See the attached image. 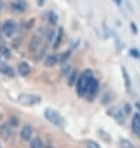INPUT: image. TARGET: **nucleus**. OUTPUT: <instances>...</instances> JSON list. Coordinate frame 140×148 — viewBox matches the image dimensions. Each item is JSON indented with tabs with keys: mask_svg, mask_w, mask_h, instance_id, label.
I'll list each match as a JSON object with an SVG mask.
<instances>
[{
	"mask_svg": "<svg viewBox=\"0 0 140 148\" xmlns=\"http://www.w3.org/2000/svg\"><path fill=\"white\" fill-rule=\"evenodd\" d=\"M18 72L20 73V76H27L30 73V65L27 62H20L18 65Z\"/></svg>",
	"mask_w": 140,
	"mask_h": 148,
	"instance_id": "obj_10",
	"label": "nucleus"
},
{
	"mask_svg": "<svg viewBox=\"0 0 140 148\" xmlns=\"http://www.w3.org/2000/svg\"><path fill=\"white\" fill-rule=\"evenodd\" d=\"M45 1H46V0H37V5L39 6H42L43 4H45Z\"/></svg>",
	"mask_w": 140,
	"mask_h": 148,
	"instance_id": "obj_29",
	"label": "nucleus"
},
{
	"mask_svg": "<svg viewBox=\"0 0 140 148\" xmlns=\"http://www.w3.org/2000/svg\"><path fill=\"white\" fill-rule=\"evenodd\" d=\"M114 1H115L117 5H120V4H122V0H114Z\"/></svg>",
	"mask_w": 140,
	"mask_h": 148,
	"instance_id": "obj_30",
	"label": "nucleus"
},
{
	"mask_svg": "<svg viewBox=\"0 0 140 148\" xmlns=\"http://www.w3.org/2000/svg\"><path fill=\"white\" fill-rule=\"evenodd\" d=\"M119 147L120 148H135V146L133 143H131L129 139H125V138L119 139Z\"/></svg>",
	"mask_w": 140,
	"mask_h": 148,
	"instance_id": "obj_16",
	"label": "nucleus"
},
{
	"mask_svg": "<svg viewBox=\"0 0 140 148\" xmlns=\"http://www.w3.org/2000/svg\"><path fill=\"white\" fill-rule=\"evenodd\" d=\"M32 136V127L29 126V125H25L20 131V137H21L24 141H30Z\"/></svg>",
	"mask_w": 140,
	"mask_h": 148,
	"instance_id": "obj_9",
	"label": "nucleus"
},
{
	"mask_svg": "<svg viewBox=\"0 0 140 148\" xmlns=\"http://www.w3.org/2000/svg\"><path fill=\"white\" fill-rule=\"evenodd\" d=\"M62 36H63V30H62V29H60L58 32H57V35L55 36L56 41L53 42V46H52L53 49H57V47H58V45L61 44V41H62Z\"/></svg>",
	"mask_w": 140,
	"mask_h": 148,
	"instance_id": "obj_17",
	"label": "nucleus"
},
{
	"mask_svg": "<svg viewBox=\"0 0 140 148\" xmlns=\"http://www.w3.org/2000/svg\"><path fill=\"white\" fill-rule=\"evenodd\" d=\"M107 113H108L110 117H113L117 122L120 123V125H123V123H124V121H125L124 113H123V111H122V110H119L118 107H110Z\"/></svg>",
	"mask_w": 140,
	"mask_h": 148,
	"instance_id": "obj_5",
	"label": "nucleus"
},
{
	"mask_svg": "<svg viewBox=\"0 0 140 148\" xmlns=\"http://www.w3.org/2000/svg\"><path fill=\"white\" fill-rule=\"evenodd\" d=\"M46 39H47V42H52L53 41V39H55V31H53V29H50V30L47 31Z\"/></svg>",
	"mask_w": 140,
	"mask_h": 148,
	"instance_id": "obj_22",
	"label": "nucleus"
},
{
	"mask_svg": "<svg viewBox=\"0 0 140 148\" xmlns=\"http://www.w3.org/2000/svg\"><path fill=\"white\" fill-rule=\"evenodd\" d=\"M18 101L20 102V105L30 107V106L39 105L41 102V97L36 93H21L18 98Z\"/></svg>",
	"mask_w": 140,
	"mask_h": 148,
	"instance_id": "obj_3",
	"label": "nucleus"
},
{
	"mask_svg": "<svg viewBox=\"0 0 140 148\" xmlns=\"http://www.w3.org/2000/svg\"><path fill=\"white\" fill-rule=\"evenodd\" d=\"M77 71H76V70H72V71H71V73H69V75H68V85L69 86H73V85H75L76 84V81H77Z\"/></svg>",
	"mask_w": 140,
	"mask_h": 148,
	"instance_id": "obj_18",
	"label": "nucleus"
},
{
	"mask_svg": "<svg viewBox=\"0 0 140 148\" xmlns=\"http://www.w3.org/2000/svg\"><path fill=\"white\" fill-rule=\"evenodd\" d=\"M131 130L133 132L137 134L138 131L140 130V114L139 113H135L133 116V120H131Z\"/></svg>",
	"mask_w": 140,
	"mask_h": 148,
	"instance_id": "obj_11",
	"label": "nucleus"
},
{
	"mask_svg": "<svg viewBox=\"0 0 140 148\" xmlns=\"http://www.w3.org/2000/svg\"><path fill=\"white\" fill-rule=\"evenodd\" d=\"M47 148H52V147H47Z\"/></svg>",
	"mask_w": 140,
	"mask_h": 148,
	"instance_id": "obj_34",
	"label": "nucleus"
},
{
	"mask_svg": "<svg viewBox=\"0 0 140 148\" xmlns=\"http://www.w3.org/2000/svg\"><path fill=\"white\" fill-rule=\"evenodd\" d=\"M130 55L135 57V59H140V51L137 50V49H131L130 50Z\"/></svg>",
	"mask_w": 140,
	"mask_h": 148,
	"instance_id": "obj_24",
	"label": "nucleus"
},
{
	"mask_svg": "<svg viewBox=\"0 0 140 148\" xmlns=\"http://www.w3.org/2000/svg\"><path fill=\"white\" fill-rule=\"evenodd\" d=\"M39 47H40V39L37 36H32V39L30 40V44H29V50L35 52Z\"/></svg>",
	"mask_w": 140,
	"mask_h": 148,
	"instance_id": "obj_12",
	"label": "nucleus"
},
{
	"mask_svg": "<svg viewBox=\"0 0 140 148\" xmlns=\"http://www.w3.org/2000/svg\"><path fill=\"white\" fill-rule=\"evenodd\" d=\"M98 85H99V84H98V81L93 77V79L90 80L89 85H88V88H87V93H88L92 98L96 96L97 92H98V88H99V86H98Z\"/></svg>",
	"mask_w": 140,
	"mask_h": 148,
	"instance_id": "obj_7",
	"label": "nucleus"
},
{
	"mask_svg": "<svg viewBox=\"0 0 140 148\" xmlns=\"http://www.w3.org/2000/svg\"><path fill=\"white\" fill-rule=\"evenodd\" d=\"M98 133H99V134H102V136H101V137H102L103 139H104V141H105V142H110V137H105V136H107V134H108V133H105V132H104V131H102V130H101V131H98Z\"/></svg>",
	"mask_w": 140,
	"mask_h": 148,
	"instance_id": "obj_25",
	"label": "nucleus"
},
{
	"mask_svg": "<svg viewBox=\"0 0 140 148\" xmlns=\"http://www.w3.org/2000/svg\"><path fill=\"white\" fill-rule=\"evenodd\" d=\"M69 55H71V52H69V51H66V52H63V54L61 55L62 57H60V61H66V60L68 59V56H69Z\"/></svg>",
	"mask_w": 140,
	"mask_h": 148,
	"instance_id": "obj_26",
	"label": "nucleus"
},
{
	"mask_svg": "<svg viewBox=\"0 0 140 148\" xmlns=\"http://www.w3.org/2000/svg\"><path fill=\"white\" fill-rule=\"evenodd\" d=\"M0 72L5 73V75L10 76V77H14V75H15L14 70L11 69L10 66H7V65H4V64H1V65H0Z\"/></svg>",
	"mask_w": 140,
	"mask_h": 148,
	"instance_id": "obj_14",
	"label": "nucleus"
},
{
	"mask_svg": "<svg viewBox=\"0 0 140 148\" xmlns=\"http://www.w3.org/2000/svg\"><path fill=\"white\" fill-rule=\"evenodd\" d=\"M131 112V107H130V105H125V113H130Z\"/></svg>",
	"mask_w": 140,
	"mask_h": 148,
	"instance_id": "obj_28",
	"label": "nucleus"
},
{
	"mask_svg": "<svg viewBox=\"0 0 140 148\" xmlns=\"http://www.w3.org/2000/svg\"><path fill=\"white\" fill-rule=\"evenodd\" d=\"M57 56L56 55H47L45 59V66L46 67H53L57 64Z\"/></svg>",
	"mask_w": 140,
	"mask_h": 148,
	"instance_id": "obj_13",
	"label": "nucleus"
},
{
	"mask_svg": "<svg viewBox=\"0 0 140 148\" xmlns=\"http://www.w3.org/2000/svg\"><path fill=\"white\" fill-rule=\"evenodd\" d=\"M0 55L5 56V57H10L11 56V52H10L9 49L5 46V45H1V46H0Z\"/></svg>",
	"mask_w": 140,
	"mask_h": 148,
	"instance_id": "obj_20",
	"label": "nucleus"
},
{
	"mask_svg": "<svg viewBox=\"0 0 140 148\" xmlns=\"http://www.w3.org/2000/svg\"><path fill=\"white\" fill-rule=\"evenodd\" d=\"M137 134H138V136H139V138H140V130H139V131H138V133H137Z\"/></svg>",
	"mask_w": 140,
	"mask_h": 148,
	"instance_id": "obj_33",
	"label": "nucleus"
},
{
	"mask_svg": "<svg viewBox=\"0 0 140 148\" xmlns=\"http://www.w3.org/2000/svg\"><path fill=\"white\" fill-rule=\"evenodd\" d=\"M86 147H87V148H101V146L98 145L97 142L92 141V139H89V141H86Z\"/></svg>",
	"mask_w": 140,
	"mask_h": 148,
	"instance_id": "obj_23",
	"label": "nucleus"
},
{
	"mask_svg": "<svg viewBox=\"0 0 140 148\" xmlns=\"http://www.w3.org/2000/svg\"><path fill=\"white\" fill-rule=\"evenodd\" d=\"M43 116L48 122L52 123L53 126L58 127V128H65L66 127V120L63 118L62 114H61L60 112H57L56 110L46 108L43 111Z\"/></svg>",
	"mask_w": 140,
	"mask_h": 148,
	"instance_id": "obj_2",
	"label": "nucleus"
},
{
	"mask_svg": "<svg viewBox=\"0 0 140 148\" xmlns=\"http://www.w3.org/2000/svg\"><path fill=\"white\" fill-rule=\"evenodd\" d=\"M130 26H131V30H133V32H134V34H137V32H138V29H137V25H135V24H134V23H131V24H130Z\"/></svg>",
	"mask_w": 140,
	"mask_h": 148,
	"instance_id": "obj_27",
	"label": "nucleus"
},
{
	"mask_svg": "<svg viewBox=\"0 0 140 148\" xmlns=\"http://www.w3.org/2000/svg\"><path fill=\"white\" fill-rule=\"evenodd\" d=\"M3 32L6 38H13L16 32V23L14 20H6L3 24Z\"/></svg>",
	"mask_w": 140,
	"mask_h": 148,
	"instance_id": "obj_4",
	"label": "nucleus"
},
{
	"mask_svg": "<svg viewBox=\"0 0 140 148\" xmlns=\"http://www.w3.org/2000/svg\"><path fill=\"white\" fill-rule=\"evenodd\" d=\"M0 136H1V138L6 142L11 138L13 132H11V128H10L9 125H3L1 127H0Z\"/></svg>",
	"mask_w": 140,
	"mask_h": 148,
	"instance_id": "obj_8",
	"label": "nucleus"
},
{
	"mask_svg": "<svg viewBox=\"0 0 140 148\" xmlns=\"http://www.w3.org/2000/svg\"><path fill=\"white\" fill-rule=\"evenodd\" d=\"M122 72H123V79H124L125 88H126V91H129V90H130V85H131V82H130V77H129V73L126 72L125 67H122Z\"/></svg>",
	"mask_w": 140,
	"mask_h": 148,
	"instance_id": "obj_15",
	"label": "nucleus"
},
{
	"mask_svg": "<svg viewBox=\"0 0 140 148\" xmlns=\"http://www.w3.org/2000/svg\"><path fill=\"white\" fill-rule=\"evenodd\" d=\"M48 23L51 24V25H56L57 24V15L55 13H48Z\"/></svg>",
	"mask_w": 140,
	"mask_h": 148,
	"instance_id": "obj_21",
	"label": "nucleus"
},
{
	"mask_svg": "<svg viewBox=\"0 0 140 148\" xmlns=\"http://www.w3.org/2000/svg\"><path fill=\"white\" fill-rule=\"evenodd\" d=\"M93 79V73L90 70H84L83 72L81 73L80 76L77 77V95L81 97L86 96V93H87V88H88V85L90 80Z\"/></svg>",
	"mask_w": 140,
	"mask_h": 148,
	"instance_id": "obj_1",
	"label": "nucleus"
},
{
	"mask_svg": "<svg viewBox=\"0 0 140 148\" xmlns=\"http://www.w3.org/2000/svg\"><path fill=\"white\" fill-rule=\"evenodd\" d=\"M3 5H4V4H3V1H1V0H0V11L3 10Z\"/></svg>",
	"mask_w": 140,
	"mask_h": 148,
	"instance_id": "obj_31",
	"label": "nucleus"
},
{
	"mask_svg": "<svg viewBox=\"0 0 140 148\" xmlns=\"http://www.w3.org/2000/svg\"><path fill=\"white\" fill-rule=\"evenodd\" d=\"M30 148H42V141L40 138H34L30 143Z\"/></svg>",
	"mask_w": 140,
	"mask_h": 148,
	"instance_id": "obj_19",
	"label": "nucleus"
},
{
	"mask_svg": "<svg viewBox=\"0 0 140 148\" xmlns=\"http://www.w3.org/2000/svg\"><path fill=\"white\" fill-rule=\"evenodd\" d=\"M135 106H137V107L140 110V103H139V102H137V103H135Z\"/></svg>",
	"mask_w": 140,
	"mask_h": 148,
	"instance_id": "obj_32",
	"label": "nucleus"
},
{
	"mask_svg": "<svg viewBox=\"0 0 140 148\" xmlns=\"http://www.w3.org/2000/svg\"><path fill=\"white\" fill-rule=\"evenodd\" d=\"M10 8L11 10L15 11V13H24V11H26L27 9V3L25 0H13V1L10 3Z\"/></svg>",
	"mask_w": 140,
	"mask_h": 148,
	"instance_id": "obj_6",
	"label": "nucleus"
}]
</instances>
